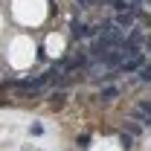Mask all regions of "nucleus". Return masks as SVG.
<instances>
[{
    "mask_svg": "<svg viewBox=\"0 0 151 151\" xmlns=\"http://www.w3.org/2000/svg\"><path fill=\"white\" fill-rule=\"evenodd\" d=\"M134 18H137V12H131V9H128V12H116V26L128 29V26L134 23Z\"/></svg>",
    "mask_w": 151,
    "mask_h": 151,
    "instance_id": "1",
    "label": "nucleus"
},
{
    "mask_svg": "<svg viewBox=\"0 0 151 151\" xmlns=\"http://www.w3.org/2000/svg\"><path fill=\"white\" fill-rule=\"evenodd\" d=\"M108 50H111V44H108L105 38H99V41H96L93 47H90V55H93V58H102L105 52H108Z\"/></svg>",
    "mask_w": 151,
    "mask_h": 151,
    "instance_id": "2",
    "label": "nucleus"
},
{
    "mask_svg": "<svg viewBox=\"0 0 151 151\" xmlns=\"http://www.w3.org/2000/svg\"><path fill=\"white\" fill-rule=\"evenodd\" d=\"M73 38H84V35H93V29L90 26H84V23H78V20H73Z\"/></svg>",
    "mask_w": 151,
    "mask_h": 151,
    "instance_id": "3",
    "label": "nucleus"
},
{
    "mask_svg": "<svg viewBox=\"0 0 151 151\" xmlns=\"http://www.w3.org/2000/svg\"><path fill=\"white\" fill-rule=\"evenodd\" d=\"M116 96H119V90H116V87H108V90L102 93V99H105V102H111V99H116Z\"/></svg>",
    "mask_w": 151,
    "mask_h": 151,
    "instance_id": "4",
    "label": "nucleus"
},
{
    "mask_svg": "<svg viewBox=\"0 0 151 151\" xmlns=\"http://www.w3.org/2000/svg\"><path fill=\"white\" fill-rule=\"evenodd\" d=\"M139 78H142V81H151V64H148V67H142V70H139Z\"/></svg>",
    "mask_w": 151,
    "mask_h": 151,
    "instance_id": "5",
    "label": "nucleus"
},
{
    "mask_svg": "<svg viewBox=\"0 0 151 151\" xmlns=\"http://www.w3.org/2000/svg\"><path fill=\"white\" fill-rule=\"evenodd\" d=\"M119 142H122V148H131L134 139H131V134H122V137H119Z\"/></svg>",
    "mask_w": 151,
    "mask_h": 151,
    "instance_id": "6",
    "label": "nucleus"
},
{
    "mask_svg": "<svg viewBox=\"0 0 151 151\" xmlns=\"http://www.w3.org/2000/svg\"><path fill=\"white\" fill-rule=\"evenodd\" d=\"M50 102H52V105H55V108H58V105L64 102V93H55V96H52V99H50Z\"/></svg>",
    "mask_w": 151,
    "mask_h": 151,
    "instance_id": "7",
    "label": "nucleus"
}]
</instances>
